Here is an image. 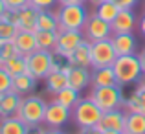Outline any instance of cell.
<instances>
[{
  "mask_svg": "<svg viewBox=\"0 0 145 134\" xmlns=\"http://www.w3.org/2000/svg\"><path fill=\"white\" fill-rule=\"evenodd\" d=\"M70 116H72V110L68 109V107L61 105V103H57V101H52V103H48V107H46L44 123H46L48 127L61 129L68 120H70Z\"/></svg>",
  "mask_w": 145,
  "mask_h": 134,
  "instance_id": "obj_10",
  "label": "cell"
},
{
  "mask_svg": "<svg viewBox=\"0 0 145 134\" xmlns=\"http://www.w3.org/2000/svg\"><path fill=\"white\" fill-rule=\"evenodd\" d=\"M90 68H105V66H112L116 61V52L114 46L110 42V39H103V41H94L90 42Z\"/></svg>",
  "mask_w": 145,
  "mask_h": 134,
  "instance_id": "obj_7",
  "label": "cell"
},
{
  "mask_svg": "<svg viewBox=\"0 0 145 134\" xmlns=\"http://www.w3.org/2000/svg\"><path fill=\"white\" fill-rule=\"evenodd\" d=\"M46 134H64V132L57 127H50V129H46Z\"/></svg>",
  "mask_w": 145,
  "mask_h": 134,
  "instance_id": "obj_40",
  "label": "cell"
},
{
  "mask_svg": "<svg viewBox=\"0 0 145 134\" xmlns=\"http://www.w3.org/2000/svg\"><path fill=\"white\" fill-rule=\"evenodd\" d=\"M140 31H142V35L145 37V15L142 17V20H140Z\"/></svg>",
  "mask_w": 145,
  "mask_h": 134,
  "instance_id": "obj_41",
  "label": "cell"
},
{
  "mask_svg": "<svg viewBox=\"0 0 145 134\" xmlns=\"http://www.w3.org/2000/svg\"><path fill=\"white\" fill-rule=\"evenodd\" d=\"M11 85H13V77L6 72V68L0 64V94H6V92L11 90Z\"/></svg>",
  "mask_w": 145,
  "mask_h": 134,
  "instance_id": "obj_31",
  "label": "cell"
},
{
  "mask_svg": "<svg viewBox=\"0 0 145 134\" xmlns=\"http://www.w3.org/2000/svg\"><path fill=\"white\" fill-rule=\"evenodd\" d=\"M46 107H48V103L44 101L40 95L29 94V95H24V97H22L20 107H18V110H17L15 116H17L20 121H24L29 129H37L39 125L44 123Z\"/></svg>",
  "mask_w": 145,
  "mask_h": 134,
  "instance_id": "obj_1",
  "label": "cell"
},
{
  "mask_svg": "<svg viewBox=\"0 0 145 134\" xmlns=\"http://www.w3.org/2000/svg\"><path fill=\"white\" fill-rule=\"evenodd\" d=\"M4 2H6V7L9 11H18V9L28 6L29 0H4Z\"/></svg>",
  "mask_w": 145,
  "mask_h": 134,
  "instance_id": "obj_33",
  "label": "cell"
},
{
  "mask_svg": "<svg viewBox=\"0 0 145 134\" xmlns=\"http://www.w3.org/2000/svg\"><path fill=\"white\" fill-rule=\"evenodd\" d=\"M31 129L20 121L17 116H9V118H2L0 120V134H29Z\"/></svg>",
  "mask_w": 145,
  "mask_h": 134,
  "instance_id": "obj_21",
  "label": "cell"
},
{
  "mask_svg": "<svg viewBox=\"0 0 145 134\" xmlns=\"http://www.w3.org/2000/svg\"><path fill=\"white\" fill-rule=\"evenodd\" d=\"M37 17H39V9L33 6H26L18 9V29H28V31H35L37 29Z\"/></svg>",
  "mask_w": 145,
  "mask_h": 134,
  "instance_id": "obj_19",
  "label": "cell"
},
{
  "mask_svg": "<svg viewBox=\"0 0 145 134\" xmlns=\"http://www.w3.org/2000/svg\"><path fill=\"white\" fill-rule=\"evenodd\" d=\"M57 15H59V31H63V29L83 31L86 20H88L85 4H64V6H61Z\"/></svg>",
  "mask_w": 145,
  "mask_h": 134,
  "instance_id": "obj_5",
  "label": "cell"
},
{
  "mask_svg": "<svg viewBox=\"0 0 145 134\" xmlns=\"http://www.w3.org/2000/svg\"><path fill=\"white\" fill-rule=\"evenodd\" d=\"M2 66L6 68V72L11 77H17L20 74H28V61H26V55H20V53H17L11 59L4 61Z\"/></svg>",
  "mask_w": 145,
  "mask_h": 134,
  "instance_id": "obj_24",
  "label": "cell"
},
{
  "mask_svg": "<svg viewBox=\"0 0 145 134\" xmlns=\"http://www.w3.org/2000/svg\"><path fill=\"white\" fill-rule=\"evenodd\" d=\"M136 94H138L140 103H142V112L145 114V85H143L142 79L138 81V88H136Z\"/></svg>",
  "mask_w": 145,
  "mask_h": 134,
  "instance_id": "obj_34",
  "label": "cell"
},
{
  "mask_svg": "<svg viewBox=\"0 0 145 134\" xmlns=\"http://www.w3.org/2000/svg\"><path fill=\"white\" fill-rule=\"evenodd\" d=\"M57 31H50V29H35V37H37V44L39 50H50L53 52L57 44Z\"/></svg>",
  "mask_w": 145,
  "mask_h": 134,
  "instance_id": "obj_26",
  "label": "cell"
},
{
  "mask_svg": "<svg viewBox=\"0 0 145 134\" xmlns=\"http://www.w3.org/2000/svg\"><path fill=\"white\" fill-rule=\"evenodd\" d=\"M112 33H132L136 26V15L132 9H120L118 17L110 22Z\"/></svg>",
  "mask_w": 145,
  "mask_h": 134,
  "instance_id": "obj_13",
  "label": "cell"
},
{
  "mask_svg": "<svg viewBox=\"0 0 145 134\" xmlns=\"http://www.w3.org/2000/svg\"><path fill=\"white\" fill-rule=\"evenodd\" d=\"M59 0H29V6H33L35 9L44 11V9H52Z\"/></svg>",
  "mask_w": 145,
  "mask_h": 134,
  "instance_id": "obj_32",
  "label": "cell"
},
{
  "mask_svg": "<svg viewBox=\"0 0 145 134\" xmlns=\"http://www.w3.org/2000/svg\"><path fill=\"white\" fill-rule=\"evenodd\" d=\"M92 83V72H88V68L74 66L72 72L68 74V86L75 88L77 92H83L88 88V85Z\"/></svg>",
  "mask_w": 145,
  "mask_h": 134,
  "instance_id": "obj_16",
  "label": "cell"
},
{
  "mask_svg": "<svg viewBox=\"0 0 145 134\" xmlns=\"http://www.w3.org/2000/svg\"><path fill=\"white\" fill-rule=\"evenodd\" d=\"M123 134H145V114L143 112H127Z\"/></svg>",
  "mask_w": 145,
  "mask_h": 134,
  "instance_id": "obj_22",
  "label": "cell"
},
{
  "mask_svg": "<svg viewBox=\"0 0 145 134\" xmlns=\"http://www.w3.org/2000/svg\"><path fill=\"white\" fill-rule=\"evenodd\" d=\"M26 61H28V74L33 75L37 81H40V79H46L48 74L55 68L57 55L50 50H37L26 55Z\"/></svg>",
  "mask_w": 145,
  "mask_h": 134,
  "instance_id": "obj_6",
  "label": "cell"
},
{
  "mask_svg": "<svg viewBox=\"0 0 145 134\" xmlns=\"http://www.w3.org/2000/svg\"><path fill=\"white\" fill-rule=\"evenodd\" d=\"M37 29H50V31H57V29H59V15L52 13L50 9L39 11V17H37Z\"/></svg>",
  "mask_w": 145,
  "mask_h": 134,
  "instance_id": "obj_25",
  "label": "cell"
},
{
  "mask_svg": "<svg viewBox=\"0 0 145 134\" xmlns=\"http://www.w3.org/2000/svg\"><path fill=\"white\" fill-rule=\"evenodd\" d=\"M140 63H142V70H143V77H145V50H142V53H140Z\"/></svg>",
  "mask_w": 145,
  "mask_h": 134,
  "instance_id": "obj_39",
  "label": "cell"
},
{
  "mask_svg": "<svg viewBox=\"0 0 145 134\" xmlns=\"http://www.w3.org/2000/svg\"><path fill=\"white\" fill-rule=\"evenodd\" d=\"M79 99H81V97H79V92L75 88H72V86H66V88H63L59 94H55V99H53V101L61 103V105L68 107V109L72 110Z\"/></svg>",
  "mask_w": 145,
  "mask_h": 134,
  "instance_id": "obj_28",
  "label": "cell"
},
{
  "mask_svg": "<svg viewBox=\"0 0 145 134\" xmlns=\"http://www.w3.org/2000/svg\"><path fill=\"white\" fill-rule=\"evenodd\" d=\"M2 18L7 20V22H11V24H15L18 28V11H9V9H7L6 13L2 15Z\"/></svg>",
  "mask_w": 145,
  "mask_h": 134,
  "instance_id": "obj_35",
  "label": "cell"
},
{
  "mask_svg": "<svg viewBox=\"0 0 145 134\" xmlns=\"http://www.w3.org/2000/svg\"><path fill=\"white\" fill-rule=\"evenodd\" d=\"M77 134H101V131L97 127H90V129H79Z\"/></svg>",
  "mask_w": 145,
  "mask_h": 134,
  "instance_id": "obj_37",
  "label": "cell"
},
{
  "mask_svg": "<svg viewBox=\"0 0 145 134\" xmlns=\"http://www.w3.org/2000/svg\"><path fill=\"white\" fill-rule=\"evenodd\" d=\"M143 85H145V79H143Z\"/></svg>",
  "mask_w": 145,
  "mask_h": 134,
  "instance_id": "obj_45",
  "label": "cell"
},
{
  "mask_svg": "<svg viewBox=\"0 0 145 134\" xmlns=\"http://www.w3.org/2000/svg\"><path fill=\"white\" fill-rule=\"evenodd\" d=\"M86 0H59L61 6H64V4H85Z\"/></svg>",
  "mask_w": 145,
  "mask_h": 134,
  "instance_id": "obj_38",
  "label": "cell"
},
{
  "mask_svg": "<svg viewBox=\"0 0 145 134\" xmlns=\"http://www.w3.org/2000/svg\"><path fill=\"white\" fill-rule=\"evenodd\" d=\"M125 116L127 114L120 109H114V110H106L103 112L101 120L97 123V129L101 132L105 131H118V132H123L125 129Z\"/></svg>",
  "mask_w": 145,
  "mask_h": 134,
  "instance_id": "obj_11",
  "label": "cell"
},
{
  "mask_svg": "<svg viewBox=\"0 0 145 134\" xmlns=\"http://www.w3.org/2000/svg\"><path fill=\"white\" fill-rule=\"evenodd\" d=\"M101 116H103V110L99 109L90 97L79 99V101L75 103V107L72 109V118H74L75 125H77L79 129L97 127Z\"/></svg>",
  "mask_w": 145,
  "mask_h": 134,
  "instance_id": "obj_3",
  "label": "cell"
},
{
  "mask_svg": "<svg viewBox=\"0 0 145 134\" xmlns=\"http://www.w3.org/2000/svg\"><path fill=\"white\" fill-rule=\"evenodd\" d=\"M83 35H85V39H88L90 42L110 39V37H112V26H110V22L99 18L97 15L94 13V15H90L88 20H86L85 28H83Z\"/></svg>",
  "mask_w": 145,
  "mask_h": 134,
  "instance_id": "obj_9",
  "label": "cell"
},
{
  "mask_svg": "<svg viewBox=\"0 0 145 134\" xmlns=\"http://www.w3.org/2000/svg\"><path fill=\"white\" fill-rule=\"evenodd\" d=\"M15 44H17V50L20 55H29L39 50L35 31H28V29H18L17 37H15Z\"/></svg>",
  "mask_w": 145,
  "mask_h": 134,
  "instance_id": "obj_15",
  "label": "cell"
},
{
  "mask_svg": "<svg viewBox=\"0 0 145 134\" xmlns=\"http://www.w3.org/2000/svg\"><path fill=\"white\" fill-rule=\"evenodd\" d=\"M57 33L59 35H57V44L53 48V53L61 59H66L85 39L83 31H77V29H63V31L57 29Z\"/></svg>",
  "mask_w": 145,
  "mask_h": 134,
  "instance_id": "obj_8",
  "label": "cell"
},
{
  "mask_svg": "<svg viewBox=\"0 0 145 134\" xmlns=\"http://www.w3.org/2000/svg\"><path fill=\"white\" fill-rule=\"evenodd\" d=\"M123 107L127 112H142V103H140V97L136 94V90L123 101Z\"/></svg>",
  "mask_w": 145,
  "mask_h": 134,
  "instance_id": "obj_30",
  "label": "cell"
},
{
  "mask_svg": "<svg viewBox=\"0 0 145 134\" xmlns=\"http://www.w3.org/2000/svg\"><path fill=\"white\" fill-rule=\"evenodd\" d=\"M88 97L92 99L94 103L103 110H114V109H120L123 105L125 97H123V88L120 85H112V86H94L90 90Z\"/></svg>",
  "mask_w": 145,
  "mask_h": 134,
  "instance_id": "obj_4",
  "label": "cell"
},
{
  "mask_svg": "<svg viewBox=\"0 0 145 134\" xmlns=\"http://www.w3.org/2000/svg\"><path fill=\"white\" fill-rule=\"evenodd\" d=\"M118 13H120V7H118L112 0H105V2H101V4L96 6V15L99 18H103V20H106V22H112L114 18L118 17Z\"/></svg>",
  "mask_w": 145,
  "mask_h": 134,
  "instance_id": "obj_27",
  "label": "cell"
},
{
  "mask_svg": "<svg viewBox=\"0 0 145 134\" xmlns=\"http://www.w3.org/2000/svg\"><path fill=\"white\" fill-rule=\"evenodd\" d=\"M44 81H46V90L52 95H55V94H59L63 88H66V86H68V75L57 68V70L50 72L48 77L44 79Z\"/></svg>",
  "mask_w": 145,
  "mask_h": 134,
  "instance_id": "obj_23",
  "label": "cell"
},
{
  "mask_svg": "<svg viewBox=\"0 0 145 134\" xmlns=\"http://www.w3.org/2000/svg\"><path fill=\"white\" fill-rule=\"evenodd\" d=\"M22 95H18L17 92L9 90L6 94H0V118H9L15 116L20 107Z\"/></svg>",
  "mask_w": 145,
  "mask_h": 134,
  "instance_id": "obj_17",
  "label": "cell"
},
{
  "mask_svg": "<svg viewBox=\"0 0 145 134\" xmlns=\"http://www.w3.org/2000/svg\"><path fill=\"white\" fill-rule=\"evenodd\" d=\"M92 88L94 86H112L118 85L116 81V74H114L112 66H105V68H94L92 70Z\"/></svg>",
  "mask_w": 145,
  "mask_h": 134,
  "instance_id": "obj_20",
  "label": "cell"
},
{
  "mask_svg": "<svg viewBox=\"0 0 145 134\" xmlns=\"http://www.w3.org/2000/svg\"><path fill=\"white\" fill-rule=\"evenodd\" d=\"M112 70L116 74V81L120 86H129L138 83L143 77V70H142V63L140 57L131 53V55H120L116 57L112 64Z\"/></svg>",
  "mask_w": 145,
  "mask_h": 134,
  "instance_id": "obj_2",
  "label": "cell"
},
{
  "mask_svg": "<svg viewBox=\"0 0 145 134\" xmlns=\"http://www.w3.org/2000/svg\"><path fill=\"white\" fill-rule=\"evenodd\" d=\"M7 11V7H6V2L4 0H0V18H2V15Z\"/></svg>",
  "mask_w": 145,
  "mask_h": 134,
  "instance_id": "obj_42",
  "label": "cell"
},
{
  "mask_svg": "<svg viewBox=\"0 0 145 134\" xmlns=\"http://www.w3.org/2000/svg\"><path fill=\"white\" fill-rule=\"evenodd\" d=\"M66 61L72 64V66H81V68H90V41L88 39H83L81 44L66 57Z\"/></svg>",
  "mask_w": 145,
  "mask_h": 134,
  "instance_id": "obj_14",
  "label": "cell"
},
{
  "mask_svg": "<svg viewBox=\"0 0 145 134\" xmlns=\"http://www.w3.org/2000/svg\"><path fill=\"white\" fill-rule=\"evenodd\" d=\"M110 42L114 46L116 55H131L136 52V37L132 33H112Z\"/></svg>",
  "mask_w": 145,
  "mask_h": 134,
  "instance_id": "obj_12",
  "label": "cell"
},
{
  "mask_svg": "<svg viewBox=\"0 0 145 134\" xmlns=\"http://www.w3.org/2000/svg\"><path fill=\"white\" fill-rule=\"evenodd\" d=\"M90 2H92V4H96V6H97V4H101V2H105V0H90Z\"/></svg>",
  "mask_w": 145,
  "mask_h": 134,
  "instance_id": "obj_44",
  "label": "cell"
},
{
  "mask_svg": "<svg viewBox=\"0 0 145 134\" xmlns=\"http://www.w3.org/2000/svg\"><path fill=\"white\" fill-rule=\"evenodd\" d=\"M37 86V79L33 77V75L29 74H20L17 75V77H13V85H11V90L17 92L18 95H29L33 94V90H35Z\"/></svg>",
  "mask_w": 145,
  "mask_h": 134,
  "instance_id": "obj_18",
  "label": "cell"
},
{
  "mask_svg": "<svg viewBox=\"0 0 145 134\" xmlns=\"http://www.w3.org/2000/svg\"><path fill=\"white\" fill-rule=\"evenodd\" d=\"M101 134H123V132H118V131H105V132H101Z\"/></svg>",
  "mask_w": 145,
  "mask_h": 134,
  "instance_id": "obj_43",
  "label": "cell"
},
{
  "mask_svg": "<svg viewBox=\"0 0 145 134\" xmlns=\"http://www.w3.org/2000/svg\"><path fill=\"white\" fill-rule=\"evenodd\" d=\"M18 33V28L11 22L0 18V42H6V41H15Z\"/></svg>",
  "mask_w": 145,
  "mask_h": 134,
  "instance_id": "obj_29",
  "label": "cell"
},
{
  "mask_svg": "<svg viewBox=\"0 0 145 134\" xmlns=\"http://www.w3.org/2000/svg\"><path fill=\"white\" fill-rule=\"evenodd\" d=\"M120 9H132V7L138 4V0H112Z\"/></svg>",
  "mask_w": 145,
  "mask_h": 134,
  "instance_id": "obj_36",
  "label": "cell"
}]
</instances>
